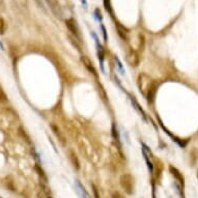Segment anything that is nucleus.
Listing matches in <instances>:
<instances>
[{
    "label": "nucleus",
    "instance_id": "32",
    "mask_svg": "<svg viewBox=\"0 0 198 198\" xmlns=\"http://www.w3.org/2000/svg\"><path fill=\"white\" fill-rule=\"evenodd\" d=\"M0 198H2V197H1V196H0Z\"/></svg>",
    "mask_w": 198,
    "mask_h": 198
},
{
    "label": "nucleus",
    "instance_id": "26",
    "mask_svg": "<svg viewBox=\"0 0 198 198\" xmlns=\"http://www.w3.org/2000/svg\"><path fill=\"white\" fill-rule=\"evenodd\" d=\"M111 198H125V196L120 192H118V191H115V192L112 193Z\"/></svg>",
    "mask_w": 198,
    "mask_h": 198
},
{
    "label": "nucleus",
    "instance_id": "15",
    "mask_svg": "<svg viewBox=\"0 0 198 198\" xmlns=\"http://www.w3.org/2000/svg\"><path fill=\"white\" fill-rule=\"evenodd\" d=\"M142 146H143V148H142V153H143V157H144V160H145V162H146V165H147L148 167V169H149V171L153 172V163L151 161V159H149V153L147 155V153H146V149L144 147V144L142 143Z\"/></svg>",
    "mask_w": 198,
    "mask_h": 198
},
{
    "label": "nucleus",
    "instance_id": "3",
    "mask_svg": "<svg viewBox=\"0 0 198 198\" xmlns=\"http://www.w3.org/2000/svg\"><path fill=\"white\" fill-rule=\"evenodd\" d=\"M66 26L67 27V29H69V31L71 32V35H73V39L75 40H77V42L81 43V35H80L79 27L77 25V22L75 21L73 18L67 19Z\"/></svg>",
    "mask_w": 198,
    "mask_h": 198
},
{
    "label": "nucleus",
    "instance_id": "12",
    "mask_svg": "<svg viewBox=\"0 0 198 198\" xmlns=\"http://www.w3.org/2000/svg\"><path fill=\"white\" fill-rule=\"evenodd\" d=\"M70 160H71V163L73 167L76 170H80V161H79V158H78V156L75 153V152L73 151H70Z\"/></svg>",
    "mask_w": 198,
    "mask_h": 198
},
{
    "label": "nucleus",
    "instance_id": "24",
    "mask_svg": "<svg viewBox=\"0 0 198 198\" xmlns=\"http://www.w3.org/2000/svg\"><path fill=\"white\" fill-rule=\"evenodd\" d=\"M35 3H36V5L39 6V8H40V9H42L43 12L47 13V9H46V8H45V3H44V1H45V0H35Z\"/></svg>",
    "mask_w": 198,
    "mask_h": 198
},
{
    "label": "nucleus",
    "instance_id": "21",
    "mask_svg": "<svg viewBox=\"0 0 198 198\" xmlns=\"http://www.w3.org/2000/svg\"><path fill=\"white\" fill-rule=\"evenodd\" d=\"M8 95L5 94V93L3 91V89L0 87V103H8Z\"/></svg>",
    "mask_w": 198,
    "mask_h": 198
},
{
    "label": "nucleus",
    "instance_id": "33",
    "mask_svg": "<svg viewBox=\"0 0 198 198\" xmlns=\"http://www.w3.org/2000/svg\"><path fill=\"white\" fill-rule=\"evenodd\" d=\"M0 2H1V0H0Z\"/></svg>",
    "mask_w": 198,
    "mask_h": 198
},
{
    "label": "nucleus",
    "instance_id": "27",
    "mask_svg": "<svg viewBox=\"0 0 198 198\" xmlns=\"http://www.w3.org/2000/svg\"><path fill=\"white\" fill-rule=\"evenodd\" d=\"M94 13H95V17H97V19L99 20V21H102V20H103V17H102V13H101V11L99 8L95 9Z\"/></svg>",
    "mask_w": 198,
    "mask_h": 198
},
{
    "label": "nucleus",
    "instance_id": "9",
    "mask_svg": "<svg viewBox=\"0 0 198 198\" xmlns=\"http://www.w3.org/2000/svg\"><path fill=\"white\" fill-rule=\"evenodd\" d=\"M75 188H76L78 195H79L81 198H91L89 193L85 190V188L81 185V183L79 182V180H76V183H75Z\"/></svg>",
    "mask_w": 198,
    "mask_h": 198
},
{
    "label": "nucleus",
    "instance_id": "5",
    "mask_svg": "<svg viewBox=\"0 0 198 198\" xmlns=\"http://www.w3.org/2000/svg\"><path fill=\"white\" fill-rule=\"evenodd\" d=\"M91 35H93L94 37L95 40V45H97V50H98V58H99V61H100L101 63V67H102V71L104 72V59H105V51L103 49V47H102V45L100 43H99V40L97 35H95V33L93 31V33H91Z\"/></svg>",
    "mask_w": 198,
    "mask_h": 198
},
{
    "label": "nucleus",
    "instance_id": "17",
    "mask_svg": "<svg viewBox=\"0 0 198 198\" xmlns=\"http://www.w3.org/2000/svg\"><path fill=\"white\" fill-rule=\"evenodd\" d=\"M35 170L37 171V173H39V175H40V177H42V179L44 180V182L47 183V182H48V177H47V175H46L45 171H44L43 168L39 165V164H35Z\"/></svg>",
    "mask_w": 198,
    "mask_h": 198
},
{
    "label": "nucleus",
    "instance_id": "25",
    "mask_svg": "<svg viewBox=\"0 0 198 198\" xmlns=\"http://www.w3.org/2000/svg\"><path fill=\"white\" fill-rule=\"evenodd\" d=\"M101 29H102V35H103V39H104V42L107 43L108 42V36H107V30H106L105 26L102 24L101 25Z\"/></svg>",
    "mask_w": 198,
    "mask_h": 198
},
{
    "label": "nucleus",
    "instance_id": "22",
    "mask_svg": "<svg viewBox=\"0 0 198 198\" xmlns=\"http://www.w3.org/2000/svg\"><path fill=\"white\" fill-rule=\"evenodd\" d=\"M144 46H145V39H144V35L140 33V35H139V49L141 50V51H143V50H144Z\"/></svg>",
    "mask_w": 198,
    "mask_h": 198
},
{
    "label": "nucleus",
    "instance_id": "8",
    "mask_svg": "<svg viewBox=\"0 0 198 198\" xmlns=\"http://www.w3.org/2000/svg\"><path fill=\"white\" fill-rule=\"evenodd\" d=\"M169 171H170V173L172 174V176H174V177H175V179L180 184V186H182V187L184 188V185H185V179H184L183 173L180 172L177 168H175V167H173V166H171V165L169 166Z\"/></svg>",
    "mask_w": 198,
    "mask_h": 198
},
{
    "label": "nucleus",
    "instance_id": "31",
    "mask_svg": "<svg viewBox=\"0 0 198 198\" xmlns=\"http://www.w3.org/2000/svg\"><path fill=\"white\" fill-rule=\"evenodd\" d=\"M48 198H52V197H50V196H49V197H48Z\"/></svg>",
    "mask_w": 198,
    "mask_h": 198
},
{
    "label": "nucleus",
    "instance_id": "28",
    "mask_svg": "<svg viewBox=\"0 0 198 198\" xmlns=\"http://www.w3.org/2000/svg\"><path fill=\"white\" fill-rule=\"evenodd\" d=\"M81 3H82V4H83L84 8H86V6H87V2H86V0H81Z\"/></svg>",
    "mask_w": 198,
    "mask_h": 198
},
{
    "label": "nucleus",
    "instance_id": "2",
    "mask_svg": "<svg viewBox=\"0 0 198 198\" xmlns=\"http://www.w3.org/2000/svg\"><path fill=\"white\" fill-rule=\"evenodd\" d=\"M48 8H50L51 13H53V16L58 20H63L64 18V13L61 6L59 0H45Z\"/></svg>",
    "mask_w": 198,
    "mask_h": 198
},
{
    "label": "nucleus",
    "instance_id": "13",
    "mask_svg": "<svg viewBox=\"0 0 198 198\" xmlns=\"http://www.w3.org/2000/svg\"><path fill=\"white\" fill-rule=\"evenodd\" d=\"M13 3L20 11H28V0H13Z\"/></svg>",
    "mask_w": 198,
    "mask_h": 198
},
{
    "label": "nucleus",
    "instance_id": "19",
    "mask_svg": "<svg viewBox=\"0 0 198 198\" xmlns=\"http://www.w3.org/2000/svg\"><path fill=\"white\" fill-rule=\"evenodd\" d=\"M6 28H8L6 22L4 21V19H3L2 17H0V35H4L6 31Z\"/></svg>",
    "mask_w": 198,
    "mask_h": 198
},
{
    "label": "nucleus",
    "instance_id": "18",
    "mask_svg": "<svg viewBox=\"0 0 198 198\" xmlns=\"http://www.w3.org/2000/svg\"><path fill=\"white\" fill-rule=\"evenodd\" d=\"M105 9L109 13L110 15H113V12H112V5H111V0H103Z\"/></svg>",
    "mask_w": 198,
    "mask_h": 198
},
{
    "label": "nucleus",
    "instance_id": "6",
    "mask_svg": "<svg viewBox=\"0 0 198 198\" xmlns=\"http://www.w3.org/2000/svg\"><path fill=\"white\" fill-rule=\"evenodd\" d=\"M128 95H129L130 101H131V103H132V105H133V107H134V109L140 114V116H141V117L146 121V120H147V118H146V113H145V111L143 110V108L139 105L138 101L136 100V98L134 97V95H132V94H128Z\"/></svg>",
    "mask_w": 198,
    "mask_h": 198
},
{
    "label": "nucleus",
    "instance_id": "23",
    "mask_svg": "<svg viewBox=\"0 0 198 198\" xmlns=\"http://www.w3.org/2000/svg\"><path fill=\"white\" fill-rule=\"evenodd\" d=\"M114 59H115V62H116V66H117V69L119 70V72L124 75L125 74V70H124V67H122V63H121V61L119 60V58L117 56H115L114 57Z\"/></svg>",
    "mask_w": 198,
    "mask_h": 198
},
{
    "label": "nucleus",
    "instance_id": "11",
    "mask_svg": "<svg viewBox=\"0 0 198 198\" xmlns=\"http://www.w3.org/2000/svg\"><path fill=\"white\" fill-rule=\"evenodd\" d=\"M115 27H116V30H117V33H118L119 37H120L122 40L127 42L128 39H129V37H128V35H129L128 30L126 29L122 25H120V23H116V24H115Z\"/></svg>",
    "mask_w": 198,
    "mask_h": 198
},
{
    "label": "nucleus",
    "instance_id": "10",
    "mask_svg": "<svg viewBox=\"0 0 198 198\" xmlns=\"http://www.w3.org/2000/svg\"><path fill=\"white\" fill-rule=\"evenodd\" d=\"M127 59L129 61V63L131 64L132 67H138V64H139V57H138V54L135 52V51H131L128 55H127Z\"/></svg>",
    "mask_w": 198,
    "mask_h": 198
},
{
    "label": "nucleus",
    "instance_id": "16",
    "mask_svg": "<svg viewBox=\"0 0 198 198\" xmlns=\"http://www.w3.org/2000/svg\"><path fill=\"white\" fill-rule=\"evenodd\" d=\"M112 136H113L114 140L118 143V145L120 146V137H119V133H118V130L116 125H115V122L112 124Z\"/></svg>",
    "mask_w": 198,
    "mask_h": 198
},
{
    "label": "nucleus",
    "instance_id": "30",
    "mask_svg": "<svg viewBox=\"0 0 198 198\" xmlns=\"http://www.w3.org/2000/svg\"><path fill=\"white\" fill-rule=\"evenodd\" d=\"M197 179H198V171H197Z\"/></svg>",
    "mask_w": 198,
    "mask_h": 198
},
{
    "label": "nucleus",
    "instance_id": "20",
    "mask_svg": "<svg viewBox=\"0 0 198 198\" xmlns=\"http://www.w3.org/2000/svg\"><path fill=\"white\" fill-rule=\"evenodd\" d=\"M91 191H93L94 194V198H101V194H100V190L98 189V187L94 185V184H91Z\"/></svg>",
    "mask_w": 198,
    "mask_h": 198
},
{
    "label": "nucleus",
    "instance_id": "4",
    "mask_svg": "<svg viewBox=\"0 0 198 198\" xmlns=\"http://www.w3.org/2000/svg\"><path fill=\"white\" fill-rule=\"evenodd\" d=\"M81 61L82 63H83V66L85 67V69H86L91 75H94V77H98V72H97V69H95L94 64L93 61L90 60L89 57L85 56V55H82L81 56Z\"/></svg>",
    "mask_w": 198,
    "mask_h": 198
},
{
    "label": "nucleus",
    "instance_id": "29",
    "mask_svg": "<svg viewBox=\"0 0 198 198\" xmlns=\"http://www.w3.org/2000/svg\"><path fill=\"white\" fill-rule=\"evenodd\" d=\"M0 48H1L2 50H4V46L2 45V43H1V42H0Z\"/></svg>",
    "mask_w": 198,
    "mask_h": 198
},
{
    "label": "nucleus",
    "instance_id": "7",
    "mask_svg": "<svg viewBox=\"0 0 198 198\" xmlns=\"http://www.w3.org/2000/svg\"><path fill=\"white\" fill-rule=\"evenodd\" d=\"M156 93H157V84L153 81L152 84L149 85V87L147 88V90H146V93L144 94L148 103H153L155 98H156Z\"/></svg>",
    "mask_w": 198,
    "mask_h": 198
},
{
    "label": "nucleus",
    "instance_id": "14",
    "mask_svg": "<svg viewBox=\"0 0 198 198\" xmlns=\"http://www.w3.org/2000/svg\"><path fill=\"white\" fill-rule=\"evenodd\" d=\"M51 129H52V131L54 132V134L56 135V137L60 140V142L62 143V144H64V143H66V139H64L63 135L61 134V132H60V130L58 129V127L55 126L54 124H52V125H51Z\"/></svg>",
    "mask_w": 198,
    "mask_h": 198
},
{
    "label": "nucleus",
    "instance_id": "1",
    "mask_svg": "<svg viewBox=\"0 0 198 198\" xmlns=\"http://www.w3.org/2000/svg\"><path fill=\"white\" fill-rule=\"evenodd\" d=\"M119 185L128 195L134 194V177L130 173H125L119 177Z\"/></svg>",
    "mask_w": 198,
    "mask_h": 198
}]
</instances>
